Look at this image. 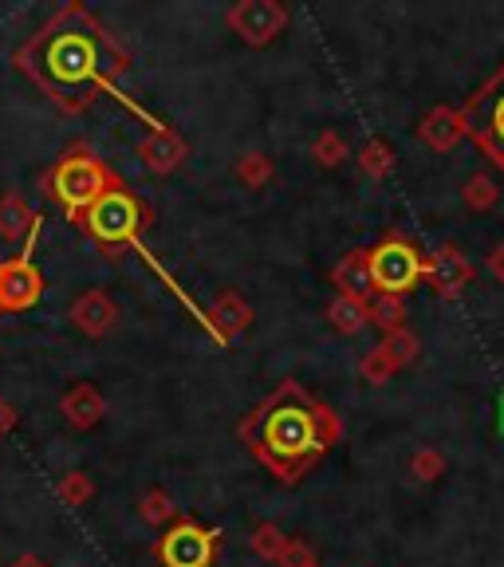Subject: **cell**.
<instances>
[{"label": "cell", "mask_w": 504, "mask_h": 567, "mask_svg": "<svg viewBox=\"0 0 504 567\" xmlns=\"http://www.w3.org/2000/svg\"><path fill=\"white\" fill-rule=\"evenodd\" d=\"M245 434L280 477H296L316 453L336 442V417L308 402L304 390L284 386L272 402L260 406L257 422L245 425Z\"/></svg>", "instance_id": "6da1fadb"}, {"label": "cell", "mask_w": 504, "mask_h": 567, "mask_svg": "<svg viewBox=\"0 0 504 567\" xmlns=\"http://www.w3.org/2000/svg\"><path fill=\"white\" fill-rule=\"evenodd\" d=\"M44 71L60 91H83L99 71V35L63 28L44 48Z\"/></svg>", "instance_id": "7a4b0ae2"}, {"label": "cell", "mask_w": 504, "mask_h": 567, "mask_svg": "<svg viewBox=\"0 0 504 567\" xmlns=\"http://www.w3.org/2000/svg\"><path fill=\"white\" fill-rule=\"evenodd\" d=\"M425 276V257L410 240L390 237L371 248V284L374 296H407Z\"/></svg>", "instance_id": "3957f363"}, {"label": "cell", "mask_w": 504, "mask_h": 567, "mask_svg": "<svg viewBox=\"0 0 504 567\" xmlns=\"http://www.w3.org/2000/svg\"><path fill=\"white\" fill-rule=\"evenodd\" d=\"M52 189L71 213H88L99 197L111 194V174H106L103 162L88 158V154H75V158H63L60 166L52 169Z\"/></svg>", "instance_id": "277c9868"}, {"label": "cell", "mask_w": 504, "mask_h": 567, "mask_svg": "<svg viewBox=\"0 0 504 567\" xmlns=\"http://www.w3.org/2000/svg\"><path fill=\"white\" fill-rule=\"evenodd\" d=\"M88 229L95 233L103 245H126L138 237L142 229V205L126 189H111L88 209Z\"/></svg>", "instance_id": "5b68a950"}, {"label": "cell", "mask_w": 504, "mask_h": 567, "mask_svg": "<svg viewBox=\"0 0 504 567\" xmlns=\"http://www.w3.org/2000/svg\"><path fill=\"white\" fill-rule=\"evenodd\" d=\"M213 551H217V536L194 520H177L158 540L162 567H209Z\"/></svg>", "instance_id": "8992f818"}, {"label": "cell", "mask_w": 504, "mask_h": 567, "mask_svg": "<svg viewBox=\"0 0 504 567\" xmlns=\"http://www.w3.org/2000/svg\"><path fill=\"white\" fill-rule=\"evenodd\" d=\"M225 20H229V28L245 40V44L265 48L288 28V9L276 4V0H237Z\"/></svg>", "instance_id": "52a82bcc"}, {"label": "cell", "mask_w": 504, "mask_h": 567, "mask_svg": "<svg viewBox=\"0 0 504 567\" xmlns=\"http://www.w3.org/2000/svg\"><path fill=\"white\" fill-rule=\"evenodd\" d=\"M414 354H418L414 331H407V328L390 331L379 347H371V354H367L363 363H359V379L371 382V386H382V382L394 379L407 363H414Z\"/></svg>", "instance_id": "ba28073f"}, {"label": "cell", "mask_w": 504, "mask_h": 567, "mask_svg": "<svg viewBox=\"0 0 504 567\" xmlns=\"http://www.w3.org/2000/svg\"><path fill=\"white\" fill-rule=\"evenodd\" d=\"M44 292V280L32 268V260H4L0 265V311H24Z\"/></svg>", "instance_id": "9c48e42d"}, {"label": "cell", "mask_w": 504, "mask_h": 567, "mask_svg": "<svg viewBox=\"0 0 504 567\" xmlns=\"http://www.w3.org/2000/svg\"><path fill=\"white\" fill-rule=\"evenodd\" d=\"M186 138L174 131V126H154L146 138L138 142V158H142V166L151 169V174H158V177H166V174H174L182 162H186Z\"/></svg>", "instance_id": "30bf717a"}, {"label": "cell", "mask_w": 504, "mask_h": 567, "mask_svg": "<svg viewBox=\"0 0 504 567\" xmlns=\"http://www.w3.org/2000/svg\"><path fill=\"white\" fill-rule=\"evenodd\" d=\"M425 280L434 284L438 296L453 300V296H457L461 288L473 280V268H470V260H465V252H461V248L442 245L438 252H430V260H425Z\"/></svg>", "instance_id": "8fae6325"}, {"label": "cell", "mask_w": 504, "mask_h": 567, "mask_svg": "<svg viewBox=\"0 0 504 567\" xmlns=\"http://www.w3.org/2000/svg\"><path fill=\"white\" fill-rule=\"evenodd\" d=\"M68 316H71V323L83 331V336L103 339L106 331L119 323V303L111 300L106 292H99V288H91V292H83V296H75V300H71Z\"/></svg>", "instance_id": "7c38bea8"}, {"label": "cell", "mask_w": 504, "mask_h": 567, "mask_svg": "<svg viewBox=\"0 0 504 567\" xmlns=\"http://www.w3.org/2000/svg\"><path fill=\"white\" fill-rule=\"evenodd\" d=\"M209 328L213 336L222 339V343H229V339L245 336L248 328H253V308H248V300L240 292H233V288H225V292H217V300L209 303Z\"/></svg>", "instance_id": "4fadbf2b"}, {"label": "cell", "mask_w": 504, "mask_h": 567, "mask_svg": "<svg viewBox=\"0 0 504 567\" xmlns=\"http://www.w3.org/2000/svg\"><path fill=\"white\" fill-rule=\"evenodd\" d=\"M465 131H470V118H465V111H453V106H434V111L422 118V126H418V138H422L430 151L450 154L453 146L465 138Z\"/></svg>", "instance_id": "5bb4252c"}, {"label": "cell", "mask_w": 504, "mask_h": 567, "mask_svg": "<svg viewBox=\"0 0 504 567\" xmlns=\"http://www.w3.org/2000/svg\"><path fill=\"white\" fill-rule=\"evenodd\" d=\"M60 414H63V422H68L71 430H95V425L103 422V414H106V402H103V394L91 386V382H75L71 390H63Z\"/></svg>", "instance_id": "9a60e30c"}, {"label": "cell", "mask_w": 504, "mask_h": 567, "mask_svg": "<svg viewBox=\"0 0 504 567\" xmlns=\"http://www.w3.org/2000/svg\"><path fill=\"white\" fill-rule=\"evenodd\" d=\"M331 284L339 288V296H354V300H371V252H347L336 268H331Z\"/></svg>", "instance_id": "2e32d148"}, {"label": "cell", "mask_w": 504, "mask_h": 567, "mask_svg": "<svg viewBox=\"0 0 504 567\" xmlns=\"http://www.w3.org/2000/svg\"><path fill=\"white\" fill-rule=\"evenodd\" d=\"M328 323L331 331H339V336H359V331L371 323V300H354V296H336V300L328 303Z\"/></svg>", "instance_id": "e0dca14e"}, {"label": "cell", "mask_w": 504, "mask_h": 567, "mask_svg": "<svg viewBox=\"0 0 504 567\" xmlns=\"http://www.w3.org/2000/svg\"><path fill=\"white\" fill-rule=\"evenodd\" d=\"M359 174L371 177V182H387L394 174V151H390V142L382 138H371L363 142V151H359Z\"/></svg>", "instance_id": "ac0fdd59"}, {"label": "cell", "mask_w": 504, "mask_h": 567, "mask_svg": "<svg viewBox=\"0 0 504 567\" xmlns=\"http://www.w3.org/2000/svg\"><path fill=\"white\" fill-rule=\"evenodd\" d=\"M32 209H28L24 197L9 194L4 202H0V237L4 240H24L28 229H32Z\"/></svg>", "instance_id": "d6986e66"}, {"label": "cell", "mask_w": 504, "mask_h": 567, "mask_svg": "<svg viewBox=\"0 0 504 567\" xmlns=\"http://www.w3.org/2000/svg\"><path fill=\"white\" fill-rule=\"evenodd\" d=\"M233 174H237V182L245 189H265L268 182L276 177V166H272V158H268V154L248 151V154H240V158H237Z\"/></svg>", "instance_id": "ffe728a7"}, {"label": "cell", "mask_w": 504, "mask_h": 567, "mask_svg": "<svg viewBox=\"0 0 504 567\" xmlns=\"http://www.w3.org/2000/svg\"><path fill=\"white\" fill-rule=\"evenodd\" d=\"M311 158L323 169H339L351 158V146H347V138L339 131H319L316 138H311Z\"/></svg>", "instance_id": "44dd1931"}, {"label": "cell", "mask_w": 504, "mask_h": 567, "mask_svg": "<svg viewBox=\"0 0 504 567\" xmlns=\"http://www.w3.org/2000/svg\"><path fill=\"white\" fill-rule=\"evenodd\" d=\"M138 516L146 524H154V528H169V524H177L174 496L162 493V488H151V493H142L138 496Z\"/></svg>", "instance_id": "7402d4cb"}, {"label": "cell", "mask_w": 504, "mask_h": 567, "mask_svg": "<svg viewBox=\"0 0 504 567\" xmlns=\"http://www.w3.org/2000/svg\"><path fill=\"white\" fill-rule=\"evenodd\" d=\"M461 202L470 205L473 213H488L501 202V189H496V182L488 174H473L470 182H465V189H461Z\"/></svg>", "instance_id": "603a6c76"}, {"label": "cell", "mask_w": 504, "mask_h": 567, "mask_svg": "<svg viewBox=\"0 0 504 567\" xmlns=\"http://www.w3.org/2000/svg\"><path fill=\"white\" fill-rule=\"evenodd\" d=\"M371 323H379L382 331H402L407 323V303L402 296H371Z\"/></svg>", "instance_id": "cb8c5ba5"}, {"label": "cell", "mask_w": 504, "mask_h": 567, "mask_svg": "<svg viewBox=\"0 0 504 567\" xmlns=\"http://www.w3.org/2000/svg\"><path fill=\"white\" fill-rule=\"evenodd\" d=\"M55 496H60L63 505H71V508H80V505H88L91 496H95V485H91V477L88 473H63L60 477V485H55Z\"/></svg>", "instance_id": "d4e9b609"}, {"label": "cell", "mask_w": 504, "mask_h": 567, "mask_svg": "<svg viewBox=\"0 0 504 567\" xmlns=\"http://www.w3.org/2000/svg\"><path fill=\"white\" fill-rule=\"evenodd\" d=\"M288 540H292V536H284L276 524H257V532H253V551H257L260 559H272V564H280Z\"/></svg>", "instance_id": "484cf974"}, {"label": "cell", "mask_w": 504, "mask_h": 567, "mask_svg": "<svg viewBox=\"0 0 504 567\" xmlns=\"http://www.w3.org/2000/svg\"><path fill=\"white\" fill-rule=\"evenodd\" d=\"M410 473H414L418 485H434L438 477L445 473V453L442 450H418L414 457H410Z\"/></svg>", "instance_id": "4316f807"}, {"label": "cell", "mask_w": 504, "mask_h": 567, "mask_svg": "<svg viewBox=\"0 0 504 567\" xmlns=\"http://www.w3.org/2000/svg\"><path fill=\"white\" fill-rule=\"evenodd\" d=\"M488 95H496V99H493V115H488L481 138H485V146H493V151L501 154V162H504V91H501V83H496Z\"/></svg>", "instance_id": "83f0119b"}, {"label": "cell", "mask_w": 504, "mask_h": 567, "mask_svg": "<svg viewBox=\"0 0 504 567\" xmlns=\"http://www.w3.org/2000/svg\"><path fill=\"white\" fill-rule=\"evenodd\" d=\"M308 564H316V551H311V544H304V540H288V548H284V556H280V567H308Z\"/></svg>", "instance_id": "f1b7e54d"}, {"label": "cell", "mask_w": 504, "mask_h": 567, "mask_svg": "<svg viewBox=\"0 0 504 567\" xmlns=\"http://www.w3.org/2000/svg\"><path fill=\"white\" fill-rule=\"evenodd\" d=\"M488 272H493L496 280L504 284V240H501V245H496V252H493V257H488Z\"/></svg>", "instance_id": "f546056e"}, {"label": "cell", "mask_w": 504, "mask_h": 567, "mask_svg": "<svg viewBox=\"0 0 504 567\" xmlns=\"http://www.w3.org/2000/svg\"><path fill=\"white\" fill-rule=\"evenodd\" d=\"M12 567H40V559H35V556H20Z\"/></svg>", "instance_id": "4dcf8cb0"}, {"label": "cell", "mask_w": 504, "mask_h": 567, "mask_svg": "<svg viewBox=\"0 0 504 567\" xmlns=\"http://www.w3.org/2000/svg\"><path fill=\"white\" fill-rule=\"evenodd\" d=\"M0 410H4V406H0ZM0 422H4V414H0Z\"/></svg>", "instance_id": "1f68e13d"}, {"label": "cell", "mask_w": 504, "mask_h": 567, "mask_svg": "<svg viewBox=\"0 0 504 567\" xmlns=\"http://www.w3.org/2000/svg\"><path fill=\"white\" fill-rule=\"evenodd\" d=\"M308 567H319V564H308Z\"/></svg>", "instance_id": "d6a6232c"}]
</instances>
